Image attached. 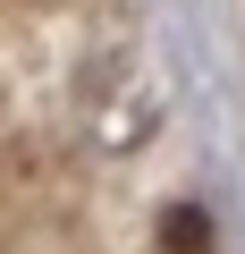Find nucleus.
Returning a JSON list of instances; mask_svg holds the SVG:
<instances>
[{
	"label": "nucleus",
	"instance_id": "obj_1",
	"mask_svg": "<svg viewBox=\"0 0 245 254\" xmlns=\"http://www.w3.org/2000/svg\"><path fill=\"white\" fill-rule=\"evenodd\" d=\"M85 119H93V144H101V153H136L152 127H161V102H152L144 85H118V93L85 85Z\"/></svg>",
	"mask_w": 245,
	"mask_h": 254
},
{
	"label": "nucleus",
	"instance_id": "obj_2",
	"mask_svg": "<svg viewBox=\"0 0 245 254\" xmlns=\"http://www.w3.org/2000/svg\"><path fill=\"white\" fill-rule=\"evenodd\" d=\"M161 254H211V212L203 203H169L161 212Z\"/></svg>",
	"mask_w": 245,
	"mask_h": 254
}]
</instances>
